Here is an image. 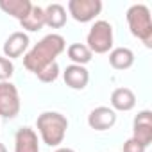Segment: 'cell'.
Masks as SVG:
<instances>
[{"instance_id":"6da1fadb","label":"cell","mask_w":152,"mask_h":152,"mask_svg":"<svg viewBox=\"0 0 152 152\" xmlns=\"http://www.w3.org/2000/svg\"><path fill=\"white\" fill-rule=\"evenodd\" d=\"M66 48V41L61 34H48L41 41H38L25 56H23V66L38 73L41 68H45L50 63H56V57L63 54Z\"/></svg>"},{"instance_id":"2e32d148","label":"cell","mask_w":152,"mask_h":152,"mask_svg":"<svg viewBox=\"0 0 152 152\" xmlns=\"http://www.w3.org/2000/svg\"><path fill=\"white\" fill-rule=\"evenodd\" d=\"M66 54H68V57L72 59L73 64H81V66L88 64L91 61V56H93L91 50L86 45H83V43H72L66 48Z\"/></svg>"},{"instance_id":"277c9868","label":"cell","mask_w":152,"mask_h":152,"mask_svg":"<svg viewBox=\"0 0 152 152\" xmlns=\"http://www.w3.org/2000/svg\"><path fill=\"white\" fill-rule=\"evenodd\" d=\"M86 47L91 50V54H106L113 47V27L106 20H99L91 25L88 38H86Z\"/></svg>"},{"instance_id":"8fae6325","label":"cell","mask_w":152,"mask_h":152,"mask_svg":"<svg viewBox=\"0 0 152 152\" xmlns=\"http://www.w3.org/2000/svg\"><path fill=\"white\" fill-rule=\"evenodd\" d=\"M27 47H29V36L22 31H16L4 43V57H7V59L20 57L27 50Z\"/></svg>"},{"instance_id":"7c38bea8","label":"cell","mask_w":152,"mask_h":152,"mask_svg":"<svg viewBox=\"0 0 152 152\" xmlns=\"http://www.w3.org/2000/svg\"><path fill=\"white\" fill-rule=\"evenodd\" d=\"M32 2L31 0H0V9L6 15H11L16 20H25L32 9Z\"/></svg>"},{"instance_id":"5b68a950","label":"cell","mask_w":152,"mask_h":152,"mask_svg":"<svg viewBox=\"0 0 152 152\" xmlns=\"http://www.w3.org/2000/svg\"><path fill=\"white\" fill-rule=\"evenodd\" d=\"M20 95L13 83L4 81L0 83V116L4 118H15L20 113Z\"/></svg>"},{"instance_id":"e0dca14e","label":"cell","mask_w":152,"mask_h":152,"mask_svg":"<svg viewBox=\"0 0 152 152\" xmlns=\"http://www.w3.org/2000/svg\"><path fill=\"white\" fill-rule=\"evenodd\" d=\"M20 23H22V27L25 31H31V32H36V31L43 29V25H45V11H43V7L32 6L29 16L25 20H22Z\"/></svg>"},{"instance_id":"7402d4cb","label":"cell","mask_w":152,"mask_h":152,"mask_svg":"<svg viewBox=\"0 0 152 152\" xmlns=\"http://www.w3.org/2000/svg\"><path fill=\"white\" fill-rule=\"evenodd\" d=\"M0 152H7V148H6V145H4V143H0Z\"/></svg>"},{"instance_id":"4fadbf2b","label":"cell","mask_w":152,"mask_h":152,"mask_svg":"<svg viewBox=\"0 0 152 152\" xmlns=\"http://www.w3.org/2000/svg\"><path fill=\"white\" fill-rule=\"evenodd\" d=\"M136 106V95L129 88H116L111 93V109L113 111H131Z\"/></svg>"},{"instance_id":"ba28073f","label":"cell","mask_w":152,"mask_h":152,"mask_svg":"<svg viewBox=\"0 0 152 152\" xmlns=\"http://www.w3.org/2000/svg\"><path fill=\"white\" fill-rule=\"evenodd\" d=\"M116 124V111L107 106H99L88 115V125L95 131H107Z\"/></svg>"},{"instance_id":"ac0fdd59","label":"cell","mask_w":152,"mask_h":152,"mask_svg":"<svg viewBox=\"0 0 152 152\" xmlns=\"http://www.w3.org/2000/svg\"><path fill=\"white\" fill-rule=\"evenodd\" d=\"M36 75H38V79L41 83H54L59 77V64L57 63H50L45 68H41Z\"/></svg>"},{"instance_id":"7a4b0ae2","label":"cell","mask_w":152,"mask_h":152,"mask_svg":"<svg viewBox=\"0 0 152 152\" xmlns=\"http://www.w3.org/2000/svg\"><path fill=\"white\" fill-rule=\"evenodd\" d=\"M36 125H38L43 143H47L48 147H57L63 143V140L66 136L68 120L64 115H61L57 111H45L38 116Z\"/></svg>"},{"instance_id":"30bf717a","label":"cell","mask_w":152,"mask_h":152,"mask_svg":"<svg viewBox=\"0 0 152 152\" xmlns=\"http://www.w3.org/2000/svg\"><path fill=\"white\" fill-rule=\"evenodd\" d=\"M15 152H39L38 134L31 127H20L15 136Z\"/></svg>"},{"instance_id":"d6986e66","label":"cell","mask_w":152,"mask_h":152,"mask_svg":"<svg viewBox=\"0 0 152 152\" xmlns=\"http://www.w3.org/2000/svg\"><path fill=\"white\" fill-rule=\"evenodd\" d=\"M13 72H15L13 61L7 59V57H0V83L9 81L11 75H13Z\"/></svg>"},{"instance_id":"44dd1931","label":"cell","mask_w":152,"mask_h":152,"mask_svg":"<svg viewBox=\"0 0 152 152\" xmlns=\"http://www.w3.org/2000/svg\"><path fill=\"white\" fill-rule=\"evenodd\" d=\"M54 152H75L73 148H68V147H61V148H57V150H54Z\"/></svg>"},{"instance_id":"9c48e42d","label":"cell","mask_w":152,"mask_h":152,"mask_svg":"<svg viewBox=\"0 0 152 152\" xmlns=\"http://www.w3.org/2000/svg\"><path fill=\"white\" fill-rule=\"evenodd\" d=\"M63 79H64L66 86L72 90H84L90 83V73L81 64H70L63 72Z\"/></svg>"},{"instance_id":"9a60e30c","label":"cell","mask_w":152,"mask_h":152,"mask_svg":"<svg viewBox=\"0 0 152 152\" xmlns=\"http://www.w3.org/2000/svg\"><path fill=\"white\" fill-rule=\"evenodd\" d=\"M43 11H45V25L52 29H61L66 23V9L61 4H50Z\"/></svg>"},{"instance_id":"3957f363","label":"cell","mask_w":152,"mask_h":152,"mask_svg":"<svg viewBox=\"0 0 152 152\" xmlns=\"http://www.w3.org/2000/svg\"><path fill=\"white\" fill-rule=\"evenodd\" d=\"M127 23L131 34L145 43V47H152V20L150 11L143 4H134L127 9Z\"/></svg>"},{"instance_id":"52a82bcc","label":"cell","mask_w":152,"mask_h":152,"mask_svg":"<svg viewBox=\"0 0 152 152\" xmlns=\"http://www.w3.org/2000/svg\"><path fill=\"white\" fill-rule=\"evenodd\" d=\"M132 138L138 143H141L145 148L152 143V111L145 109V111H140L134 116V122H132Z\"/></svg>"},{"instance_id":"8992f818","label":"cell","mask_w":152,"mask_h":152,"mask_svg":"<svg viewBox=\"0 0 152 152\" xmlns=\"http://www.w3.org/2000/svg\"><path fill=\"white\" fill-rule=\"evenodd\" d=\"M102 11L100 0H70L68 2V13L75 22L88 23Z\"/></svg>"},{"instance_id":"5bb4252c","label":"cell","mask_w":152,"mask_h":152,"mask_svg":"<svg viewBox=\"0 0 152 152\" xmlns=\"http://www.w3.org/2000/svg\"><path fill=\"white\" fill-rule=\"evenodd\" d=\"M109 63L115 70H127L134 64V52L127 47H118L109 52Z\"/></svg>"},{"instance_id":"ffe728a7","label":"cell","mask_w":152,"mask_h":152,"mask_svg":"<svg viewBox=\"0 0 152 152\" xmlns=\"http://www.w3.org/2000/svg\"><path fill=\"white\" fill-rule=\"evenodd\" d=\"M124 152H145V147L141 143H138L134 138H129L124 143Z\"/></svg>"}]
</instances>
